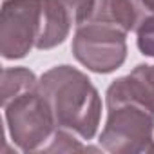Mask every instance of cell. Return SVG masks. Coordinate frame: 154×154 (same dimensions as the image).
I'll use <instances>...</instances> for the list:
<instances>
[{
  "label": "cell",
  "instance_id": "4",
  "mask_svg": "<svg viewBox=\"0 0 154 154\" xmlns=\"http://www.w3.org/2000/svg\"><path fill=\"white\" fill-rule=\"evenodd\" d=\"M4 109L13 143L24 152H42L56 132V123L38 85L11 100Z\"/></svg>",
  "mask_w": 154,
  "mask_h": 154
},
{
  "label": "cell",
  "instance_id": "2",
  "mask_svg": "<svg viewBox=\"0 0 154 154\" xmlns=\"http://www.w3.org/2000/svg\"><path fill=\"white\" fill-rule=\"evenodd\" d=\"M107 122L100 134V145L116 154L154 152V112L141 102L109 85Z\"/></svg>",
  "mask_w": 154,
  "mask_h": 154
},
{
  "label": "cell",
  "instance_id": "8",
  "mask_svg": "<svg viewBox=\"0 0 154 154\" xmlns=\"http://www.w3.org/2000/svg\"><path fill=\"white\" fill-rule=\"evenodd\" d=\"M111 85L123 94H129L134 100L141 102L154 112V65L141 63L134 67L131 74L114 80Z\"/></svg>",
  "mask_w": 154,
  "mask_h": 154
},
{
  "label": "cell",
  "instance_id": "7",
  "mask_svg": "<svg viewBox=\"0 0 154 154\" xmlns=\"http://www.w3.org/2000/svg\"><path fill=\"white\" fill-rule=\"evenodd\" d=\"M100 9L123 31H136L138 26L154 18V0H98Z\"/></svg>",
  "mask_w": 154,
  "mask_h": 154
},
{
  "label": "cell",
  "instance_id": "5",
  "mask_svg": "<svg viewBox=\"0 0 154 154\" xmlns=\"http://www.w3.org/2000/svg\"><path fill=\"white\" fill-rule=\"evenodd\" d=\"M42 26V0H6L0 13V53L6 60L24 58Z\"/></svg>",
  "mask_w": 154,
  "mask_h": 154
},
{
  "label": "cell",
  "instance_id": "3",
  "mask_svg": "<svg viewBox=\"0 0 154 154\" xmlns=\"http://www.w3.org/2000/svg\"><path fill=\"white\" fill-rule=\"evenodd\" d=\"M127 31L103 15L91 11L72 38V54L89 71L105 74L116 71L127 56Z\"/></svg>",
  "mask_w": 154,
  "mask_h": 154
},
{
  "label": "cell",
  "instance_id": "10",
  "mask_svg": "<svg viewBox=\"0 0 154 154\" xmlns=\"http://www.w3.org/2000/svg\"><path fill=\"white\" fill-rule=\"evenodd\" d=\"M136 35H138V47H140V51L145 56L154 58V18L143 20L138 26Z\"/></svg>",
  "mask_w": 154,
  "mask_h": 154
},
{
  "label": "cell",
  "instance_id": "1",
  "mask_svg": "<svg viewBox=\"0 0 154 154\" xmlns=\"http://www.w3.org/2000/svg\"><path fill=\"white\" fill-rule=\"evenodd\" d=\"M38 89L53 111L56 129L80 140L94 138L102 118V100L82 71L71 65L53 67L42 74Z\"/></svg>",
  "mask_w": 154,
  "mask_h": 154
},
{
  "label": "cell",
  "instance_id": "9",
  "mask_svg": "<svg viewBox=\"0 0 154 154\" xmlns=\"http://www.w3.org/2000/svg\"><path fill=\"white\" fill-rule=\"evenodd\" d=\"M38 85L35 72L24 67H8L2 71V107L11 100L20 96L26 91H31Z\"/></svg>",
  "mask_w": 154,
  "mask_h": 154
},
{
  "label": "cell",
  "instance_id": "6",
  "mask_svg": "<svg viewBox=\"0 0 154 154\" xmlns=\"http://www.w3.org/2000/svg\"><path fill=\"white\" fill-rule=\"evenodd\" d=\"M96 0H42V26L36 40L38 49L62 44L72 26L85 22Z\"/></svg>",
  "mask_w": 154,
  "mask_h": 154
}]
</instances>
